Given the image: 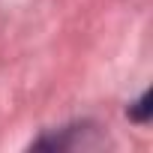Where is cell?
I'll return each instance as SVG.
<instances>
[{"label":"cell","instance_id":"1","mask_svg":"<svg viewBox=\"0 0 153 153\" xmlns=\"http://www.w3.org/2000/svg\"><path fill=\"white\" fill-rule=\"evenodd\" d=\"M150 111H153V105H150V93H141V96H138V102H132V105H129V117H132V120H138V123H144V120L150 117Z\"/></svg>","mask_w":153,"mask_h":153}]
</instances>
